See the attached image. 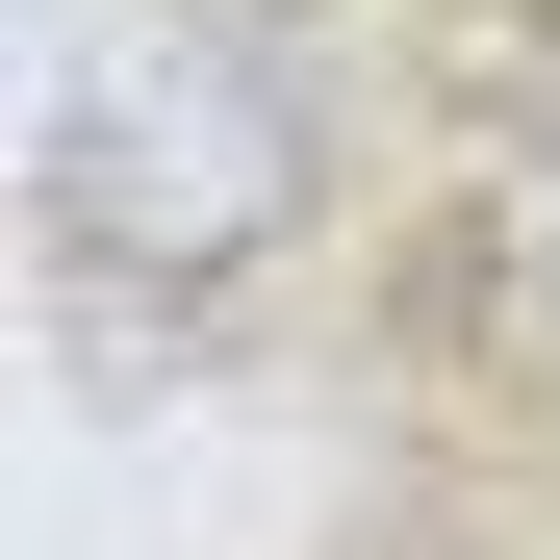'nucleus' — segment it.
<instances>
[{
    "mask_svg": "<svg viewBox=\"0 0 560 560\" xmlns=\"http://www.w3.org/2000/svg\"><path fill=\"white\" fill-rule=\"evenodd\" d=\"M280 205H306V103H280L255 26H153L128 77H77V128H51V230L103 280H230Z\"/></svg>",
    "mask_w": 560,
    "mask_h": 560,
    "instance_id": "f257e3e1",
    "label": "nucleus"
}]
</instances>
